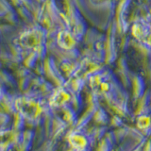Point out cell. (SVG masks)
<instances>
[{
	"mask_svg": "<svg viewBox=\"0 0 151 151\" xmlns=\"http://www.w3.org/2000/svg\"><path fill=\"white\" fill-rule=\"evenodd\" d=\"M150 126V121H149V118L147 117H143L139 119L138 121V127L141 129H147V127Z\"/></svg>",
	"mask_w": 151,
	"mask_h": 151,
	"instance_id": "6da1fadb",
	"label": "cell"
}]
</instances>
